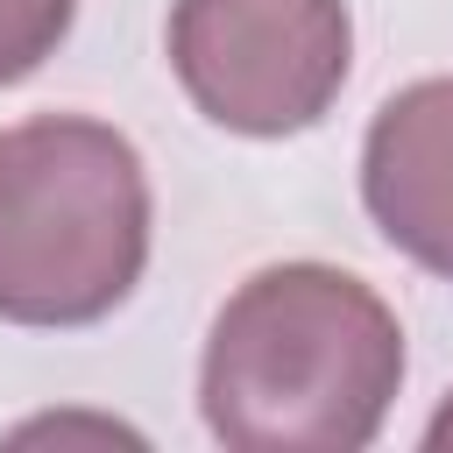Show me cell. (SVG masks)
<instances>
[{
  "mask_svg": "<svg viewBox=\"0 0 453 453\" xmlns=\"http://www.w3.org/2000/svg\"><path fill=\"white\" fill-rule=\"evenodd\" d=\"M403 389L396 311L333 262L255 269L198 361L205 432L234 453H361Z\"/></svg>",
  "mask_w": 453,
  "mask_h": 453,
  "instance_id": "obj_1",
  "label": "cell"
},
{
  "mask_svg": "<svg viewBox=\"0 0 453 453\" xmlns=\"http://www.w3.org/2000/svg\"><path fill=\"white\" fill-rule=\"evenodd\" d=\"M149 170L92 113L0 127V319L99 326L149 269Z\"/></svg>",
  "mask_w": 453,
  "mask_h": 453,
  "instance_id": "obj_2",
  "label": "cell"
},
{
  "mask_svg": "<svg viewBox=\"0 0 453 453\" xmlns=\"http://www.w3.org/2000/svg\"><path fill=\"white\" fill-rule=\"evenodd\" d=\"M347 64V0H170V71L226 134L283 142L319 127Z\"/></svg>",
  "mask_w": 453,
  "mask_h": 453,
  "instance_id": "obj_3",
  "label": "cell"
},
{
  "mask_svg": "<svg viewBox=\"0 0 453 453\" xmlns=\"http://www.w3.org/2000/svg\"><path fill=\"white\" fill-rule=\"evenodd\" d=\"M361 205L396 255L453 283V78H418L375 106Z\"/></svg>",
  "mask_w": 453,
  "mask_h": 453,
  "instance_id": "obj_4",
  "label": "cell"
},
{
  "mask_svg": "<svg viewBox=\"0 0 453 453\" xmlns=\"http://www.w3.org/2000/svg\"><path fill=\"white\" fill-rule=\"evenodd\" d=\"M78 0H0V85H21L71 35Z\"/></svg>",
  "mask_w": 453,
  "mask_h": 453,
  "instance_id": "obj_5",
  "label": "cell"
},
{
  "mask_svg": "<svg viewBox=\"0 0 453 453\" xmlns=\"http://www.w3.org/2000/svg\"><path fill=\"white\" fill-rule=\"evenodd\" d=\"M425 446H432V453H453V396L432 411V425H425Z\"/></svg>",
  "mask_w": 453,
  "mask_h": 453,
  "instance_id": "obj_6",
  "label": "cell"
}]
</instances>
